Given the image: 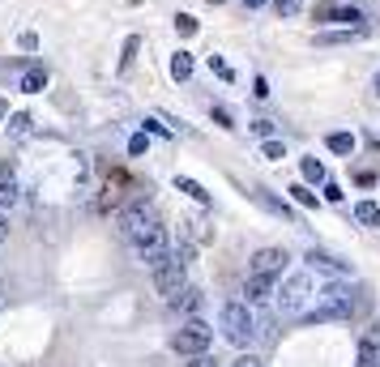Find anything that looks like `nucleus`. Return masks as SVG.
Instances as JSON below:
<instances>
[{"label":"nucleus","instance_id":"c9c22d12","mask_svg":"<svg viewBox=\"0 0 380 367\" xmlns=\"http://www.w3.org/2000/svg\"><path fill=\"white\" fill-rule=\"evenodd\" d=\"M9 235V222H5V214H0V239H5Z\"/></svg>","mask_w":380,"mask_h":367},{"label":"nucleus","instance_id":"39448f33","mask_svg":"<svg viewBox=\"0 0 380 367\" xmlns=\"http://www.w3.org/2000/svg\"><path fill=\"white\" fill-rule=\"evenodd\" d=\"M184 269H188V265H184V260H176V256H167L162 265H154V269H150V274H154V291L171 299V295L188 282V278H184Z\"/></svg>","mask_w":380,"mask_h":367},{"label":"nucleus","instance_id":"1a4fd4ad","mask_svg":"<svg viewBox=\"0 0 380 367\" xmlns=\"http://www.w3.org/2000/svg\"><path fill=\"white\" fill-rule=\"evenodd\" d=\"M367 34H372V26L363 22V26H346V30H320L316 43H320V47H338V43H359V39H367Z\"/></svg>","mask_w":380,"mask_h":367},{"label":"nucleus","instance_id":"ea45409f","mask_svg":"<svg viewBox=\"0 0 380 367\" xmlns=\"http://www.w3.org/2000/svg\"><path fill=\"white\" fill-rule=\"evenodd\" d=\"M0 116H5V102H0Z\"/></svg>","mask_w":380,"mask_h":367},{"label":"nucleus","instance_id":"5701e85b","mask_svg":"<svg viewBox=\"0 0 380 367\" xmlns=\"http://www.w3.org/2000/svg\"><path fill=\"white\" fill-rule=\"evenodd\" d=\"M176 30H180V34H184V39H192V34H197V30H201V22H197V18H192V13H176Z\"/></svg>","mask_w":380,"mask_h":367},{"label":"nucleus","instance_id":"f03ea898","mask_svg":"<svg viewBox=\"0 0 380 367\" xmlns=\"http://www.w3.org/2000/svg\"><path fill=\"white\" fill-rule=\"evenodd\" d=\"M218 325H223V338H227L231 346H248V342L256 338V316H252L248 303H227L223 316H218Z\"/></svg>","mask_w":380,"mask_h":367},{"label":"nucleus","instance_id":"f3484780","mask_svg":"<svg viewBox=\"0 0 380 367\" xmlns=\"http://www.w3.org/2000/svg\"><path fill=\"white\" fill-rule=\"evenodd\" d=\"M137 51H141V34H129V39H124V47H120V73H129V69H133Z\"/></svg>","mask_w":380,"mask_h":367},{"label":"nucleus","instance_id":"2eb2a0df","mask_svg":"<svg viewBox=\"0 0 380 367\" xmlns=\"http://www.w3.org/2000/svg\"><path fill=\"white\" fill-rule=\"evenodd\" d=\"M5 124H9V137H13V141H22V137H30V128H34V116H30V112H18V116H9Z\"/></svg>","mask_w":380,"mask_h":367},{"label":"nucleus","instance_id":"7c9ffc66","mask_svg":"<svg viewBox=\"0 0 380 367\" xmlns=\"http://www.w3.org/2000/svg\"><path fill=\"white\" fill-rule=\"evenodd\" d=\"M188 367H218L209 354H188Z\"/></svg>","mask_w":380,"mask_h":367},{"label":"nucleus","instance_id":"423d86ee","mask_svg":"<svg viewBox=\"0 0 380 367\" xmlns=\"http://www.w3.org/2000/svg\"><path fill=\"white\" fill-rule=\"evenodd\" d=\"M287 265H291L287 248H261V252H252V260H248V269L261 274V278H282Z\"/></svg>","mask_w":380,"mask_h":367},{"label":"nucleus","instance_id":"ddd939ff","mask_svg":"<svg viewBox=\"0 0 380 367\" xmlns=\"http://www.w3.org/2000/svg\"><path fill=\"white\" fill-rule=\"evenodd\" d=\"M18 90H22V94H43V90H47V69H43V65H30V69L22 73V81H18Z\"/></svg>","mask_w":380,"mask_h":367},{"label":"nucleus","instance_id":"6ab92c4d","mask_svg":"<svg viewBox=\"0 0 380 367\" xmlns=\"http://www.w3.org/2000/svg\"><path fill=\"white\" fill-rule=\"evenodd\" d=\"M355 218H359L363 227H380V205H376V201H359V205H355Z\"/></svg>","mask_w":380,"mask_h":367},{"label":"nucleus","instance_id":"58836bf2","mask_svg":"<svg viewBox=\"0 0 380 367\" xmlns=\"http://www.w3.org/2000/svg\"><path fill=\"white\" fill-rule=\"evenodd\" d=\"M376 149H380V133H376Z\"/></svg>","mask_w":380,"mask_h":367},{"label":"nucleus","instance_id":"393cba45","mask_svg":"<svg viewBox=\"0 0 380 367\" xmlns=\"http://www.w3.org/2000/svg\"><path fill=\"white\" fill-rule=\"evenodd\" d=\"M18 47H22V51H39V34H34V30H22V34H18Z\"/></svg>","mask_w":380,"mask_h":367},{"label":"nucleus","instance_id":"9b49d317","mask_svg":"<svg viewBox=\"0 0 380 367\" xmlns=\"http://www.w3.org/2000/svg\"><path fill=\"white\" fill-rule=\"evenodd\" d=\"M244 299H248V303H269V299H274V278L248 274V282H244Z\"/></svg>","mask_w":380,"mask_h":367},{"label":"nucleus","instance_id":"4be33fe9","mask_svg":"<svg viewBox=\"0 0 380 367\" xmlns=\"http://www.w3.org/2000/svg\"><path fill=\"white\" fill-rule=\"evenodd\" d=\"M205 65H209V73H218L223 81H235V69H231L223 56H205Z\"/></svg>","mask_w":380,"mask_h":367},{"label":"nucleus","instance_id":"dca6fc26","mask_svg":"<svg viewBox=\"0 0 380 367\" xmlns=\"http://www.w3.org/2000/svg\"><path fill=\"white\" fill-rule=\"evenodd\" d=\"M176 188H180V192H188L197 205H209V201H214V196H209V192H205V188L192 180V175H176Z\"/></svg>","mask_w":380,"mask_h":367},{"label":"nucleus","instance_id":"473e14b6","mask_svg":"<svg viewBox=\"0 0 380 367\" xmlns=\"http://www.w3.org/2000/svg\"><path fill=\"white\" fill-rule=\"evenodd\" d=\"M231 367H265V363H261V359H256V354H240V359H235V363H231Z\"/></svg>","mask_w":380,"mask_h":367},{"label":"nucleus","instance_id":"f704fd0d","mask_svg":"<svg viewBox=\"0 0 380 367\" xmlns=\"http://www.w3.org/2000/svg\"><path fill=\"white\" fill-rule=\"evenodd\" d=\"M244 5H248V9L256 13V9H265V5H269V0H244Z\"/></svg>","mask_w":380,"mask_h":367},{"label":"nucleus","instance_id":"a19ab883","mask_svg":"<svg viewBox=\"0 0 380 367\" xmlns=\"http://www.w3.org/2000/svg\"><path fill=\"white\" fill-rule=\"evenodd\" d=\"M129 5H141V0H129Z\"/></svg>","mask_w":380,"mask_h":367},{"label":"nucleus","instance_id":"4468645a","mask_svg":"<svg viewBox=\"0 0 380 367\" xmlns=\"http://www.w3.org/2000/svg\"><path fill=\"white\" fill-rule=\"evenodd\" d=\"M192 69H197L192 51H184V47H180L176 56H171V77H176V81H188V77H192Z\"/></svg>","mask_w":380,"mask_h":367},{"label":"nucleus","instance_id":"0eeeda50","mask_svg":"<svg viewBox=\"0 0 380 367\" xmlns=\"http://www.w3.org/2000/svg\"><path fill=\"white\" fill-rule=\"evenodd\" d=\"M316 22H342V26H363V9L355 5H338V0H320V5L312 9Z\"/></svg>","mask_w":380,"mask_h":367},{"label":"nucleus","instance_id":"b1692460","mask_svg":"<svg viewBox=\"0 0 380 367\" xmlns=\"http://www.w3.org/2000/svg\"><path fill=\"white\" fill-rule=\"evenodd\" d=\"M261 154H265V159H287V145H282V141H274V137H265Z\"/></svg>","mask_w":380,"mask_h":367},{"label":"nucleus","instance_id":"f8f14e48","mask_svg":"<svg viewBox=\"0 0 380 367\" xmlns=\"http://www.w3.org/2000/svg\"><path fill=\"white\" fill-rule=\"evenodd\" d=\"M18 196H22L18 171H13L9 163H0V209H5V205H18Z\"/></svg>","mask_w":380,"mask_h":367},{"label":"nucleus","instance_id":"72a5a7b5","mask_svg":"<svg viewBox=\"0 0 380 367\" xmlns=\"http://www.w3.org/2000/svg\"><path fill=\"white\" fill-rule=\"evenodd\" d=\"M145 133H158V137H171V133H167V128H162L158 120H145Z\"/></svg>","mask_w":380,"mask_h":367},{"label":"nucleus","instance_id":"20e7f679","mask_svg":"<svg viewBox=\"0 0 380 367\" xmlns=\"http://www.w3.org/2000/svg\"><path fill=\"white\" fill-rule=\"evenodd\" d=\"M209 342H214V329H209L205 321H188V325L171 338V346H176L180 354H205Z\"/></svg>","mask_w":380,"mask_h":367},{"label":"nucleus","instance_id":"4c0bfd02","mask_svg":"<svg viewBox=\"0 0 380 367\" xmlns=\"http://www.w3.org/2000/svg\"><path fill=\"white\" fill-rule=\"evenodd\" d=\"M205 5H227V0H205Z\"/></svg>","mask_w":380,"mask_h":367},{"label":"nucleus","instance_id":"bb28decb","mask_svg":"<svg viewBox=\"0 0 380 367\" xmlns=\"http://www.w3.org/2000/svg\"><path fill=\"white\" fill-rule=\"evenodd\" d=\"M274 9H278L282 18H295V13H299L303 5H299V0H274Z\"/></svg>","mask_w":380,"mask_h":367},{"label":"nucleus","instance_id":"a878e982","mask_svg":"<svg viewBox=\"0 0 380 367\" xmlns=\"http://www.w3.org/2000/svg\"><path fill=\"white\" fill-rule=\"evenodd\" d=\"M287 192H291V196H295L299 205H316V192H308L303 184H295V188H287Z\"/></svg>","mask_w":380,"mask_h":367},{"label":"nucleus","instance_id":"aec40b11","mask_svg":"<svg viewBox=\"0 0 380 367\" xmlns=\"http://www.w3.org/2000/svg\"><path fill=\"white\" fill-rule=\"evenodd\" d=\"M325 145H329L334 154H355V133H329Z\"/></svg>","mask_w":380,"mask_h":367},{"label":"nucleus","instance_id":"cd10ccee","mask_svg":"<svg viewBox=\"0 0 380 367\" xmlns=\"http://www.w3.org/2000/svg\"><path fill=\"white\" fill-rule=\"evenodd\" d=\"M209 116H214V124H218V128H235V124H231V112H227V107H209Z\"/></svg>","mask_w":380,"mask_h":367},{"label":"nucleus","instance_id":"e433bc0d","mask_svg":"<svg viewBox=\"0 0 380 367\" xmlns=\"http://www.w3.org/2000/svg\"><path fill=\"white\" fill-rule=\"evenodd\" d=\"M372 90H376V98H380V73H376V77H372Z\"/></svg>","mask_w":380,"mask_h":367},{"label":"nucleus","instance_id":"a211bd4d","mask_svg":"<svg viewBox=\"0 0 380 367\" xmlns=\"http://www.w3.org/2000/svg\"><path fill=\"white\" fill-rule=\"evenodd\" d=\"M248 196H252V201H261V205L269 209V214H278V218H291V209H287V201H274V196H269V192H261V188H252Z\"/></svg>","mask_w":380,"mask_h":367},{"label":"nucleus","instance_id":"412c9836","mask_svg":"<svg viewBox=\"0 0 380 367\" xmlns=\"http://www.w3.org/2000/svg\"><path fill=\"white\" fill-rule=\"evenodd\" d=\"M299 171H303V180H308V184H325V163H320V159H303V163H299Z\"/></svg>","mask_w":380,"mask_h":367},{"label":"nucleus","instance_id":"9d476101","mask_svg":"<svg viewBox=\"0 0 380 367\" xmlns=\"http://www.w3.org/2000/svg\"><path fill=\"white\" fill-rule=\"evenodd\" d=\"M167 303H171L176 312H188V316H197V312L205 307V295H201L197 286H188V282H184V286H180V291H176V295H171Z\"/></svg>","mask_w":380,"mask_h":367},{"label":"nucleus","instance_id":"c756f323","mask_svg":"<svg viewBox=\"0 0 380 367\" xmlns=\"http://www.w3.org/2000/svg\"><path fill=\"white\" fill-rule=\"evenodd\" d=\"M248 128H252L256 137H274V120H252Z\"/></svg>","mask_w":380,"mask_h":367},{"label":"nucleus","instance_id":"c85d7f7f","mask_svg":"<svg viewBox=\"0 0 380 367\" xmlns=\"http://www.w3.org/2000/svg\"><path fill=\"white\" fill-rule=\"evenodd\" d=\"M145 149H150V141H145V133H137V137L129 141V154H133V159H141Z\"/></svg>","mask_w":380,"mask_h":367},{"label":"nucleus","instance_id":"f257e3e1","mask_svg":"<svg viewBox=\"0 0 380 367\" xmlns=\"http://www.w3.org/2000/svg\"><path fill=\"white\" fill-rule=\"evenodd\" d=\"M316 303L308 307V312H299L303 321H350V316H359V312L367 307V291L363 286H342V278H334L325 291H316L312 295Z\"/></svg>","mask_w":380,"mask_h":367},{"label":"nucleus","instance_id":"2f4dec72","mask_svg":"<svg viewBox=\"0 0 380 367\" xmlns=\"http://www.w3.org/2000/svg\"><path fill=\"white\" fill-rule=\"evenodd\" d=\"M252 94H256V98H269V81H265V77H252Z\"/></svg>","mask_w":380,"mask_h":367},{"label":"nucleus","instance_id":"6e6552de","mask_svg":"<svg viewBox=\"0 0 380 367\" xmlns=\"http://www.w3.org/2000/svg\"><path fill=\"white\" fill-rule=\"evenodd\" d=\"M308 269H320V274H329V278H346V274H350V265H346L342 256L320 252V248H312V252H308Z\"/></svg>","mask_w":380,"mask_h":367},{"label":"nucleus","instance_id":"7ed1b4c3","mask_svg":"<svg viewBox=\"0 0 380 367\" xmlns=\"http://www.w3.org/2000/svg\"><path fill=\"white\" fill-rule=\"evenodd\" d=\"M316 295V282H312V274H291L287 282H282V291L274 295V303H278V312L282 316H299V312L308 307V299Z\"/></svg>","mask_w":380,"mask_h":367}]
</instances>
